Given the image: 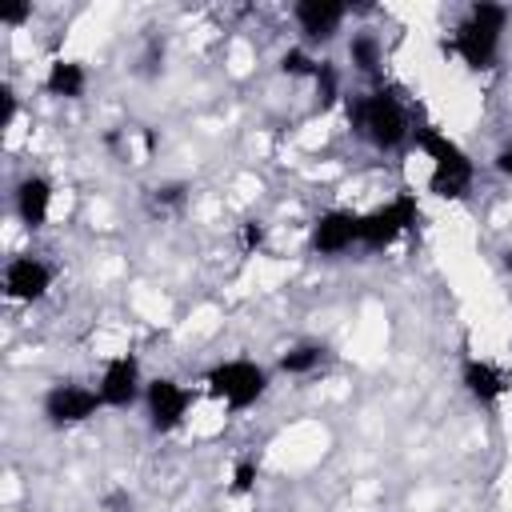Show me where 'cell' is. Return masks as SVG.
<instances>
[{"instance_id": "cell-13", "label": "cell", "mask_w": 512, "mask_h": 512, "mask_svg": "<svg viewBox=\"0 0 512 512\" xmlns=\"http://www.w3.org/2000/svg\"><path fill=\"white\" fill-rule=\"evenodd\" d=\"M52 196H56V188H52L48 176H40V172L20 176L16 188H12V212H16V220L24 228H32V232L44 228L48 216H52Z\"/></svg>"}, {"instance_id": "cell-10", "label": "cell", "mask_w": 512, "mask_h": 512, "mask_svg": "<svg viewBox=\"0 0 512 512\" xmlns=\"http://www.w3.org/2000/svg\"><path fill=\"white\" fill-rule=\"evenodd\" d=\"M52 280H56L52 264H44V260L32 256V252L12 256V260L4 264V276H0L4 296H8L12 304H36V300H44V296L52 292Z\"/></svg>"}, {"instance_id": "cell-11", "label": "cell", "mask_w": 512, "mask_h": 512, "mask_svg": "<svg viewBox=\"0 0 512 512\" xmlns=\"http://www.w3.org/2000/svg\"><path fill=\"white\" fill-rule=\"evenodd\" d=\"M348 4H336V0H300L292 4V20L300 28V44L304 48H316V44H332L348 20Z\"/></svg>"}, {"instance_id": "cell-23", "label": "cell", "mask_w": 512, "mask_h": 512, "mask_svg": "<svg viewBox=\"0 0 512 512\" xmlns=\"http://www.w3.org/2000/svg\"><path fill=\"white\" fill-rule=\"evenodd\" d=\"M28 16H32V8H28V4H8V8L0 12V20H4L8 28H16V24H24Z\"/></svg>"}, {"instance_id": "cell-14", "label": "cell", "mask_w": 512, "mask_h": 512, "mask_svg": "<svg viewBox=\"0 0 512 512\" xmlns=\"http://www.w3.org/2000/svg\"><path fill=\"white\" fill-rule=\"evenodd\" d=\"M44 92L56 100H80L88 92V68L72 56H56L44 72Z\"/></svg>"}, {"instance_id": "cell-20", "label": "cell", "mask_w": 512, "mask_h": 512, "mask_svg": "<svg viewBox=\"0 0 512 512\" xmlns=\"http://www.w3.org/2000/svg\"><path fill=\"white\" fill-rule=\"evenodd\" d=\"M264 244H268V224H264V220H244V224L236 228V248H240L244 256H256Z\"/></svg>"}, {"instance_id": "cell-1", "label": "cell", "mask_w": 512, "mask_h": 512, "mask_svg": "<svg viewBox=\"0 0 512 512\" xmlns=\"http://www.w3.org/2000/svg\"><path fill=\"white\" fill-rule=\"evenodd\" d=\"M344 112H348V128L356 140H364L372 152H400L412 144V132H416V120L408 112V104L392 92V88H364V92H352L344 100Z\"/></svg>"}, {"instance_id": "cell-21", "label": "cell", "mask_w": 512, "mask_h": 512, "mask_svg": "<svg viewBox=\"0 0 512 512\" xmlns=\"http://www.w3.org/2000/svg\"><path fill=\"white\" fill-rule=\"evenodd\" d=\"M312 84H316V104H320V108L336 104V96H340V72H336L328 60L320 64V72H316V80H312Z\"/></svg>"}, {"instance_id": "cell-18", "label": "cell", "mask_w": 512, "mask_h": 512, "mask_svg": "<svg viewBox=\"0 0 512 512\" xmlns=\"http://www.w3.org/2000/svg\"><path fill=\"white\" fill-rule=\"evenodd\" d=\"M320 64H324V60L312 56V48H304V44H292V48L280 56V72L292 76V80H316Z\"/></svg>"}, {"instance_id": "cell-16", "label": "cell", "mask_w": 512, "mask_h": 512, "mask_svg": "<svg viewBox=\"0 0 512 512\" xmlns=\"http://www.w3.org/2000/svg\"><path fill=\"white\" fill-rule=\"evenodd\" d=\"M348 64H352L360 76H376V72L384 68V40H380L376 32H368V28L352 32V36H348Z\"/></svg>"}, {"instance_id": "cell-22", "label": "cell", "mask_w": 512, "mask_h": 512, "mask_svg": "<svg viewBox=\"0 0 512 512\" xmlns=\"http://www.w3.org/2000/svg\"><path fill=\"white\" fill-rule=\"evenodd\" d=\"M492 168H496V176H504V180H512V136L496 148V156H492Z\"/></svg>"}, {"instance_id": "cell-5", "label": "cell", "mask_w": 512, "mask_h": 512, "mask_svg": "<svg viewBox=\"0 0 512 512\" xmlns=\"http://www.w3.org/2000/svg\"><path fill=\"white\" fill-rule=\"evenodd\" d=\"M416 224H420V200L412 192H396L392 200L360 212V248L384 252V248L400 244Z\"/></svg>"}, {"instance_id": "cell-6", "label": "cell", "mask_w": 512, "mask_h": 512, "mask_svg": "<svg viewBox=\"0 0 512 512\" xmlns=\"http://www.w3.org/2000/svg\"><path fill=\"white\" fill-rule=\"evenodd\" d=\"M192 404H196V392L184 380H176V376H152L144 384V400H140L144 420H148V428L156 436L180 432L188 412H192Z\"/></svg>"}, {"instance_id": "cell-15", "label": "cell", "mask_w": 512, "mask_h": 512, "mask_svg": "<svg viewBox=\"0 0 512 512\" xmlns=\"http://www.w3.org/2000/svg\"><path fill=\"white\" fill-rule=\"evenodd\" d=\"M324 360H328V348H324V344L300 340V344H292V348H284V352L276 356V372H280V376H292V380H304V376L320 372Z\"/></svg>"}, {"instance_id": "cell-9", "label": "cell", "mask_w": 512, "mask_h": 512, "mask_svg": "<svg viewBox=\"0 0 512 512\" xmlns=\"http://www.w3.org/2000/svg\"><path fill=\"white\" fill-rule=\"evenodd\" d=\"M308 248H312V256H324V260L360 248V212H352V208L320 212L308 228Z\"/></svg>"}, {"instance_id": "cell-7", "label": "cell", "mask_w": 512, "mask_h": 512, "mask_svg": "<svg viewBox=\"0 0 512 512\" xmlns=\"http://www.w3.org/2000/svg\"><path fill=\"white\" fill-rule=\"evenodd\" d=\"M100 408L104 404H100L96 384H80V380H56V384H48V392L40 400V416L52 428H80Z\"/></svg>"}, {"instance_id": "cell-4", "label": "cell", "mask_w": 512, "mask_h": 512, "mask_svg": "<svg viewBox=\"0 0 512 512\" xmlns=\"http://www.w3.org/2000/svg\"><path fill=\"white\" fill-rule=\"evenodd\" d=\"M272 388V372L252 360V356H228V360H216L208 372H204V392L224 404L228 412H248L256 408Z\"/></svg>"}, {"instance_id": "cell-2", "label": "cell", "mask_w": 512, "mask_h": 512, "mask_svg": "<svg viewBox=\"0 0 512 512\" xmlns=\"http://www.w3.org/2000/svg\"><path fill=\"white\" fill-rule=\"evenodd\" d=\"M508 20H512V12H508L504 4L476 0V4H468V12L460 16V24L448 32L444 52L456 56L468 72H488V68L500 60Z\"/></svg>"}, {"instance_id": "cell-12", "label": "cell", "mask_w": 512, "mask_h": 512, "mask_svg": "<svg viewBox=\"0 0 512 512\" xmlns=\"http://www.w3.org/2000/svg\"><path fill=\"white\" fill-rule=\"evenodd\" d=\"M460 388L468 392L472 404H480V408H496V404L508 400V392H512V376H508V368H500L496 360L464 356V364H460Z\"/></svg>"}, {"instance_id": "cell-17", "label": "cell", "mask_w": 512, "mask_h": 512, "mask_svg": "<svg viewBox=\"0 0 512 512\" xmlns=\"http://www.w3.org/2000/svg\"><path fill=\"white\" fill-rule=\"evenodd\" d=\"M188 204V184L184 180H164V184H152L148 188V208L156 216H172Z\"/></svg>"}, {"instance_id": "cell-19", "label": "cell", "mask_w": 512, "mask_h": 512, "mask_svg": "<svg viewBox=\"0 0 512 512\" xmlns=\"http://www.w3.org/2000/svg\"><path fill=\"white\" fill-rule=\"evenodd\" d=\"M256 480H260V464L256 456H240L228 472V496H252L256 492Z\"/></svg>"}, {"instance_id": "cell-24", "label": "cell", "mask_w": 512, "mask_h": 512, "mask_svg": "<svg viewBox=\"0 0 512 512\" xmlns=\"http://www.w3.org/2000/svg\"><path fill=\"white\" fill-rule=\"evenodd\" d=\"M504 268H508V272H512V248H508V252H504Z\"/></svg>"}, {"instance_id": "cell-3", "label": "cell", "mask_w": 512, "mask_h": 512, "mask_svg": "<svg viewBox=\"0 0 512 512\" xmlns=\"http://www.w3.org/2000/svg\"><path fill=\"white\" fill-rule=\"evenodd\" d=\"M412 144L428 160V192L436 200H464L476 184V164L472 156L436 124H416Z\"/></svg>"}, {"instance_id": "cell-8", "label": "cell", "mask_w": 512, "mask_h": 512, "mask_svg": "<svg viewBox=\"0 0 512 512\" xmlns=\"http://www.w3.org/2000/svg\"><path fill=\"white\" fill-rule=\"evenodd\" d=\"M144 372H140V360L132 352H116L100 364V376H96V392H100V404L112 408V412H128L144 400Z\"/></svg>"}]
</instances>
